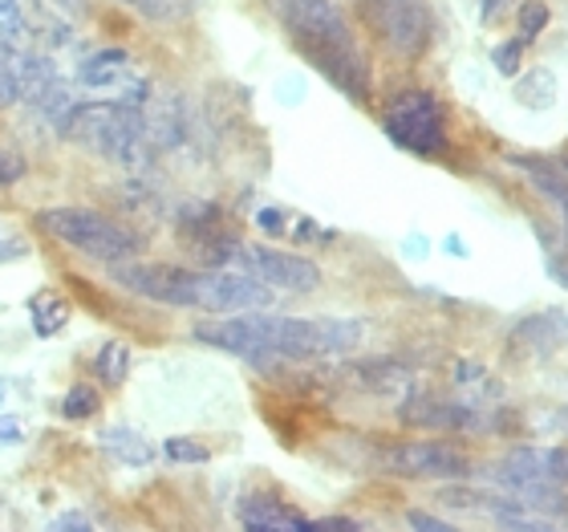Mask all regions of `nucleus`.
Wrapping results in <instances>:
<instances>
[{
	"mask_svg": "<svg viewBox=\"0 0 568 532\" xmlns=\"http://www.w3.org/2000/svg\"><path fill=\"white\" fill-rule=\"evenodd\" d=\"M163 451H166V460H175V463H203L207 460V448L195 443V439H166Z\"/></svg>",
	"mask_w": 568,
	"mask_h": 532,
	"instance_id": "nucleus-21",
	"label": "nucleus"
},
{
	"mask_svg": "<svg viewBox=\"0 0 568 532\" xmlns=\"http://www.w3.org/2000/svg\"><path fill=\"white\" fill-rule=\"evenodd\" d=\"M511 163L528 171V179H532V188L540 191V195H548L552 203H565L568 200V167L565 163H548V159H524V154H511Z\"/></svg>",
	"mask_w": 568,
	"mask_h": 532,
	"instance_id": "nucleus-13",
	"label": "nucleus"
},
{
	"mask_svg": "<svg viewBox=\"0 0 568 532\" xmlns=\"http://www.w3.org/2000/svg\"><path fill=\"white\" fill-rule=\"evenodd\" d=\"M268 301H273V289L256 281L252 272H200L195 309H207V313H248V309H264Z\"/></svg>",
	"mask_w": 568,
	"mask_h": 532,
	"instance_id": "nucleus-9",
	"label": "nucleus"
},
{
	"mask_svg": "<svg viewBox=\"0 0 568 532\" xmlns=\"http://www.w3.org/2000/svg\"><path fill=\"white\" fill-rule=\"evenodd\" d=\"M24 175V159L9 147H0V188H12Z\"/></svg>",
	"mask_w": 568,
	"mask_h": 532,
	"instance_id": "nucleus-22",
	"label": "nucleus"
},
{
	"mask_svg": "<svg viewBox=\"0 0 568 532\" xmlns=\"http://www.w3.org/2000/svg\"><path fill=\"white\" fill-rule=\"evenodd\" d=\"M524 37H511V41H504V46L491 49V66H496L499 73H508V78H516L520 73V53H524Z\"/></svg>",
	"mask_w": 568,
	"mask_h": 532,
	"instance_id": "nucleus-19",
	"label": "nucleus"
},
{
	"mask_svg": "<svg viewBox=\"0 0 568 532\" xmlns=\"http://www.w3.org/2000/svg\"><path fill=\"white\" fill-rule=\"evenodd\" d=\"M552 277H560V281H565V284H568V264H565V261H560V264H557V261H552Z\"/></svg>",
	"mask_w": 568,
	"mask_h": 532,
	"instance_id": "nucleus-27",
	"label": "nucleus"
},
{
	"mask_svg": "<svg viewBox=\"0 0 568 532\" xmlns=\"http://www.w3.org/2000/svg\"><path fill=\"white\" fill-rule=\"evenodd\" d=\"M21 98V58L0 49V107H12Z\"/></svg>",
	"mask_w": 568,
	"mask_h": 532,
	"instance_id": "nucleus-16",
	"label": "nucleus"
},
{
	"mask_svg": "<svg viewBox=\"0 0 568 532\" xmlns=\"http://www.w3.org/2000/svg\"><path fill=\"white\" fill-rule=\"evenodd\" d=\"M61 411H65V419H90L98 411V394L90 387H73L61 402Z\"/></svg>",
	"mask_w": 568,
	"mask_h": 532,
	"instance_id": "nucleus-20",
	"label": "nucleus"
},
{
	"mask_svg": "<svg viewBox=\"0 0 568 532\" xmlns=\"http://www.w3.org/2000/svg\"><path fill=\"white\" fill-rule=\"evenodd\" d=\"M236 264L244 272H252L256 281H264L268 289H288V293H313L321 284V269L305 257H293V252H276V249H244L240 244Z\"/></svg>",
	"mask_w": 568,
	"mask_h": 532,
	"instance_id": "nucleus-10",
	"label": "nucleus"
},
{
	"mask_svg": "<svg viewBox=\"0 0 568 532\" xmlns=\"http://www.w3.org/2000/svg\"><path fill=\"white\" fill-rule=\"evenodd\" d=\"M256 224H261L264 232H273V237H281V232H284V220H281V212H276V208H264V212L256 215Z\"/></svg>",
	"mask_w": 568,
	"mask_h": 532,
	"instance_id": "nucleus-25",
	"label": "nucleus"
},
{
	"mask_svg": "<svg viewBox=\"0 0 568 532\" xmlns=\"http://www.w3.org/2000/svg\"><path fill=\"white\" fill-rule=\"evenodd\" d=\"M122 4H131L139 9L142 17H151V21H179V17H187V0H122Z\"/></svg>",
	"mask_w": 568,
	"mask_h": 532,
	"instance_id": "nucleus-17",
	"label": "nucleus"
},
{
	"mask_svg": "<svg viewBox=\"0 0 568 532\" xmlns=\"http://www.w3.org/2000/svg\"><path fill=\"white\" fill-rule=\"evenodd\" d=\"M195 338L227 354L268 362V358H288V362H308V358L345 354L362 342V321L349 318H276V313H240L224 321H203L195 325Z\"/></svg>",
	"mask_w": 568,
	"mask_h": 532,
	"instance_id": "nucleus-1",
	"label": "nucleus"
},
{
	"mask_svg": "<svg viewBox=\"0 0 568 532\" xmlns=\"http://www.w3.org/2000/svg\"><path fill=\"white\" fill-rule=\"evenodd\" d=\"M386 468L406 480H467L471 460L450 443L438 439H415V443H398L386 451Z\"/></svg>",
	"mask_w": 568,
	"mask_h": 532,
	"instance_id": "nucleus-8",
	"label": "nucleus"
},
{
	"mask_svg": "<svg viewBox=\"0 0 568 532\" xmlns=\"http://www.w3.org/2000/svg\"><path fill=\"white\" fill-rule=\"evenodd\" d=\"M406 521H410V529H423V532H450L447 521H438V516H426V512H410Z\"/></svg>",
	"mask_w": 568,
	"mask_h": 532,
	"instance_id": "nucleus-24",
	"label": "nucleus"
},
{
	"mask_svg": "<svg viewBox=\"0 0 568 532\" xmlns=\"http://www.w3.org/2000/svg\"><path fill=\"white\" fill-rule=\"evenodd\" d=\"M369 29L382 37V46L398 58H423L435 33L430 0H362Z\"/></svg>",
	"mask_w": 568,
	"mask_h": 532,
	"instance_id": "nucleus-5",
	"label": "nucleus"
},
{
	"mask_svg": "<svg viewBox=\"0 0 568 532\" xmlns=\"http://www.w3.org/2000/svg\"><path fill=\"white\" fill-rule=\"evenodd\" d=\"M49 529H94V521H85V516H58V521L49 524Z\"/></svg>",
	"mask_w": 568,
	"mask_h": 532,
	"instance_id": "nucleus-26",
	"label": "nucleus"
},
{
	"mask_svg": "<svg viewBox=\"0 0 568 532\" xmlns=\"http://www.w3.org/2000/svg\"><path fill=\"white\" fill-rule=\"evenodd\" d=\"M284 33L305 53L313 70H321L345 98H369V61L357 46L345 12L333 0H284Z\"/></svg>",
	"mask_w": 568,
	"mask_h": 532,
	"instance_id": "nucleus-2",
	"label": "nucleus"
},
{
	"mask_svg": "<svg viewBox=\"0 0 568 532\" xmlns=\"http://www.w3.org/2000/svg\"><path fill=\"white\" fill-rule=\"evenodd\" d=\"M240 521H244V529H273V532H284V529H293V532H305L308 521L305 516H296L288 504H281V500L273 496H252L244 500V509H240Z\"/></svg>",
	"mask_w": 568,
	"mask_h": 532,
	"instance_id": "nucleus-11",
	"label": "nucleus"
},
{
	"mask_svg": "<svg viewBox=\"0 0 568 532\" xmlns=\"http://www.w3.org/2000/svg\"><path fill=\"white\" fill-rule=\"evenodd\" d=\"M73 142H82L90 151L114 163H142L146 147H151V122L142 119L134 107L122 102H98V107L70 110V119L61 122Z\"/></svg>",
	"mask_w": 568,
	"mask_h": 532,
	"instance_id": "nucleus-3",
	"label": "nucleus"
},
{
	"mask_svg": "<svg viewBox=\"0 0 568 532\" xmlns=\"http://www.w3.org/2000/svg\"><path fill=\"white\" fill-rule=\"evenodd\" d=\"M382 131L390 134L403 151L410 154H443L447 151V127H443V110L430 94L410 90V94L394 98V107L382 119Z\"/></svg>",
	"mask_w": 568,
	"mask_h": 532,
	"instance_id": "nucleus-6",
	"label": "nucleus"
},
{
	"mask_svg": "<svg viewBox=\"0 0 568 532\" xmlns=\"http://www.w3.org/2000/svg\"><path fill=\"white\" fill-rule=\"evenodd\" d=\"M37 224L45 228L53 240L78 249L82 257H94V261L106 264L131 261L139 252V237L131 228L114 224L110 215L90 212V208H49V212L37 215Z\"/></svg>",
	"mask_w": 568,
	"mask_h": 532,
	"instance_id": "nucleus-4",
	"label": "nucleus"
},
{
	"mask_svg": "<svg viewBox=\"0 0 568 532\" xmlns=\"http://www.w3.org/2000/svg\"><path fill=\"white\" fill-rule=\"evenodd\" d=\"M565 167H568V159H565Z\"/></svg>",
	"mask_w": 568,
	"mask_h": 532,
	"instance_id": "nucleus-29",
	"label": "nucleus"
},
{
	"mask_svg": "<svg viewBox=\"0 0 568 532\" xmlns=\"http://www.w3.org/2000/svg\"><path fill=\"white\" fill-rule=\"evenodd\" d=\"M516 17H520V37H524V41H532V37L545 33V24H548V17H552V12H548L545 0H524Z\"/></svg>",
	"mask_w": 568,
	"mask_h": 532,
	"instance_id": "nucleus-18",
	"label": "nucleus"
},
{
	"mask_svg": "<svg viewBox=\"0 0 568 532\" xmlns=\"http://www.w3.org/2000/svg\"><path fill=\"white\" fill-rule=\"evenodd\" d=\"M403 419L423 426H479L471 406H455V402H438V399H410L403 406Z\"/></svg>",
	"mask_w": 568,
	"mask_h": 532,
	"instance_id": "nucleus-12",
	"label": "nucleus"
},
{
	"mask_svg": "<svg viewBox=\"0 0 568 532\" xmlns=\"http://www.w3.org/2000/svg\"><path fill=\"white\" fill-rule=\"evenodd\" d=\"M308 529H317V532H362V524L345 521V516H325V521H308Z\"/></svg>",
	"mask_w": 568,
	"mask_h": 532,
	"instance_id": "nucleus-23",
	"label": "nucleus"
},
{
	"mask_svg": "<svg viewBox=\"0 0 568 532\" xmlns=\"http://www.w3.org/2000/svg\"><path fill=\"white\" fill-rule=\"evenodd\" d=\"M126 370H131V345L106 342L102 354H98V374L110 382V387H122L126 382Z\"/></svg>",
	"mask_w": 568,
	"mask_h": 532,
	"instance_id": "nucleus-15",
	"label": "nucleus"
},
{
	"mask_svg": "<svg viewBox=\"0 0 568 532\" xmlns=\"http://www.w3.org/2000/svg\"><path fill=\"white\" fill-rule=\"evenodd\" d=\"M114 281L134 297H146L154 305H175V309H195V289H200V272L179 269V264H134L119 261Z\"/></svg>",
	"mask_w": 568,
	"mask_h": 532,
	"instance_id": "nucleus-7",
	"label": "nucleus"
},
{
	"mask_svg": "<svg viewBox=\"0 0 568 532\" xmlns=\"http://www.w3.org/2000/svg\"><path fill=\"white\" fill-rule=\"evenodd\" d=\"M516 98H520L524 107H532V110L552 107V102H557V78H552V70H532L528 78H520V86H516Z\"/></svg>",
	"mask_w": 568,
	"mask_h": 532,
	"instance_id": "nucleus-14",
	"label": "nucleus"
},
{
	"mask_svg": "<svg viewBox=\"0 0 568 532\" xmlns=\"http://www.w3.org/2000/svg\"><path fill=\"white\" fill-rule=\"evenodd\" d=\"M560 208H565V228H568V200H565V203H560Z\"/></svg>",
	"mask_w": 568,
	"mask_h": 532,
	"instance_id": "nucleus-28",
	"label": "nucleus"
}]
</instances>
